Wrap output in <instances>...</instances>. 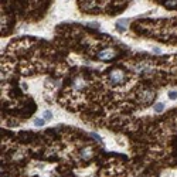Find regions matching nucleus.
<instances>
[{"label":"nucleus","mask_w":177,"mask_h":177,"mask_svg":"<svg viewBox=\"0 0 177 177\" xmlns=\"http://www.w3.org/2000/svg\"><path fill=\"white\" fill-rule=\"evenodd\" d=\"M53 118H54V116H53V111H48V109H47V111H44V113H43V119H44V121H45V122L51 121Z\"/></svg>","instance_id":"nucleus-6"},{"label":"nucleus","mask_w":177,"mask_h":177,"mask_svg":"<svg viewBox=\"0 0 177 177\" xmlns=\"http://www.w3.org/2000/svg\"><path fill=\"white\" fill-rule=\"evenodd\" d=\"M113 57H115V53L111 51V50H108V48H105V50H102V51L98 53V58L102 60V61H111Z\"/></svg>","instance_id":"nucleus-3"},{"label":"nucleus","mask_w":177,"mask_h":177,"mask_svg":"<svg viewBox=\"0 0 177 177\" xmlns=\"http://www.w3.org/2000/svg\"><path fill=\"white\" fill-rule=\"evenodd\" d=\"M169 99H171V101H176V99H177V91H176V89L169 91Z\"/></svg>","instance_id":"nucleus-8"},{"label":"nucleus","mask_w":177,"mask_h":177,"mask_svg":"<svg viewBox=\"0 0 177 177\" xmlns=\"http://www.w3.org/2000/svg\"><path fill=\"white\" fill-rule=\"evenodd\" d=\"M45 125V121L43 119V118H36L34 119V126H37V128H43Z\"/></svg>","instance_id":"nucleus-7"},{"label":"nucleus","mask_w":177,"mask_h":177,"mask_svg":"<svg viewBox=\"0 0 177 177\" xmlns=\"http://www.w3.org/2000/svg\"><path fill=\"white\" fill-rule=\"evenodd\" d=\"M154 92H153L152 89H142L140 92H139V99H140V102H143V104H150L153 99H154Z\"/></svg>","instance_id":"nucleus-2"},{"label":"nucleus","mask_w":177,"mask_h":177,"mask_svg":"<svg viewBox=\"0 0 177 177\" xmlns=\"http://www.w3.org/2000/svg\"><path fill=\"white\" fill-rule=\"evenodd\" d=\"M164 102H157V104L154 105V106H153V111H154V112L156 113H160V112H163V111H164V108H166V106H164Z\"/></svg>","instance_id":"nucleus-4"},{"label":"nucleus","mask_w":177,"mask_h":177,"mask_svg":"<svg viewBox=\"0 0 177 177\" xmlns=\"http://www.w3.org/2000/svg\"><path fill=\"white\" fill-rule=\"evenodd\" d=\"M108 80H109V82H112V84H123L125 80H126V77H125V74H123L122 70L113 68L112 71L108 74Z\"/></svg>","instance_id":"nucleus-1"},{"label":"nucleus","mask_w":177,"mask_h":177,"mask_svg":"<svg viewBox=\"0 0 177 177\" xmlns=\"http://www.w3.org/2000/svg\"><path fill=\"white\" fill-rule=\"evenodd\" d=\"M153 53H154V54H160L161 50H160V48H157V47H154V48H153Z\"/></svg>","instance_id":"nucleus-9"},{"label":"nucleus","mask_w":177,"mask_h":177,"mask_svg":"<svg viewBox=\"0 0 177 177\" xmlns=\"http://www.w3.org/2000/svg\"><path fill=\"white\" fill-rule=\"evenodd\" d=\"M91 154H92V150H91L89 147H85V149H82V152H81V156H82V159H89V157H91Z\"/></svg>","instance_id":"nucleus-5"}]
</instances>
